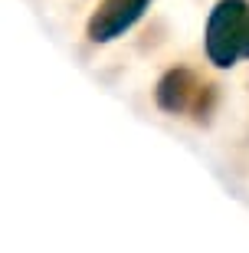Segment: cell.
Instances as JSON below:
<instances>
[{
  "instance_id": "cell-1",
  "label": "cell",
  "mask_w": 249,
  "mask_h": 253,
  "mask_svg": "<svg viewBox=\"0 0 249 253\" xmlns=\"http://www.w3.org/2000/svg\"><path fill=\"white\" fill-rule=\"evenodd\" d=\"M249 7L246 0H220L207 23V53L216 66L236 63L243 53V30H246Z\"/></svg>"
},
{
  "instance_id": "cell-2",
  "label": "cell",
  "mask_w": 249,
  "mask_h": 253,
  "mask_svg": "<svg viewBox=\"0 0 249 253\" xmlns=\"http://www.w3.org/2000/svg\"><path fill=\"white\" fill-rule=\"evenodd\" d=\"M144 7H148V0H105L89 23V37L99 40V43L115 40L144 13Z\"/></svg>"
},
{
  "instance_id": "cell-3",
  "label": "cell",
  "mask_w": 249,
  "mask_h": 253,
  "mask_svg": "<svg viewBox=\"0 0 249 253\" xmlns=\"http://www.w3.org/2000/svg\"><path fill=\"white\" fill-rule=\"evenodd\" d=\"M194 76L187 73V69H174V73H167L157 85V102L164 105L167 112H184L187 105H190V95H194Z\"/></svg>"
},
{
  "instance_id": "cell-4",
  "label": "cell",
  "mask_w": 249,
  "mask_h": 253,
  "mask_svg": "<svg viewBox=\"0 0 249 253\" xmlns=\"http://www.w3.org/2000/svg\"><path fill=\"white\" fill-rule=\"evenodd\" d=\"M243 56H249V17H246V30H243Z\"/></svg>"
}]
</instances>
